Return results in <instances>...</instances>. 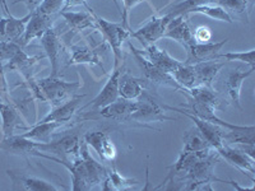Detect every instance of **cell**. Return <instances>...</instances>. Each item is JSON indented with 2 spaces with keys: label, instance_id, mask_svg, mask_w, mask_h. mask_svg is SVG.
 <instances>
[{
  "label": "cell",
  "instance_id": "3957f363",
  "mask_svg": "<svg viewBox=\"0 0 255 191\" xmlns=\"http://www.w3.org/2000/svg\"><path fill=\"white\" fill-rule=\"evenodd\" d=\"M86 8L93 14L97 27H99V31L104 36V40L108 41L109 45L113 49L114 58H115V68H118L123 61V42L130 36L131 29H128L127 27L123 26L122 22L115 23V22H109V20L99 17L97 14H95V12L88 5H86Z\"/></svg>",
  "mask_w": 255,
  "mask_h": 191
},
{
  "label": "cell",
  "instance_id": "277c9868",
  "mask_svg": "<svg viewBox=\"0 0 255 191\" xmlns=\"http://www.w3.org/2000/svg\"><path fill=\"white\" fill-rule=\"evenodd\" d=\"M45 102H49L52 107L61 104L67 98H72L81 88V82H65L59 77L49 76L47 78L37 81Z\"/></svg>",
  "mask_w": 255,
  "mask_h": 191
},
{
  "label": "cell",
  "instance_id": "e0dca14e",
  "mask_svg": "<svg viewBox=\"0 0 255 191\" xmlns=\"http://www.w3.org/2000/svg\"><path fill=\"white\" fill-rule=\"evenodd\" d=\"M52 23V17H49V15H45L42 13L37 12H32L31 18L27 22L26 29H24V33L22 36L19 41V45L22 47L27 46V45L31 42V41L38 38L40 40L42 36H44L45 32L51 27Z\"/></svg>",
  "mask_w": 255,
  "mask_h": 191
},
{
  "label": "cell",
  "instance_id": "5b68a950",
  "mask_svg": "<svg viewBox=\"0 0 255 191\" xmlns=\"http://www.w3.org/2000/svg\"><path fill=\"white\" fill-rule=\"evenodd\" d=\"M129 49H130L131 54H133L134 59H135L138 67L142 70L143 76L145 77V79H148V81L152 82V83L154 84H158V86H165V87L174 88V90L179 91V92H183L184 95H188V92L175 82V79L172 78L171 74H168V73H165L163 70L158 69V68H157L156 65H153V64L148 60L144 55H142L139 50L136 49V47H134L131 42H129Z\"/></svg>",
  "mask_w": 255,
  "mask_h": 191
},
{
  "label": "cell",
  "instance_id": "30bf717a",
  "mask_svg": "<svg viewBox=\"0 0 255 191\" xmlns=\"http://www.w3.org/2000/svg\"><path fill=\"white\" fill-rule=\"evenodd\" d=\"M1 4H3V8L6 13V17H0V36L5 38L6 41H13V42L19 44L20 38L24 33V29H26L27 22L32 15V12H29L28 14L22 18H15L9 13L5 0H1Z\"/></svg>",
  "mask_w": 255,
  "mask_h": 191
},
{
  "label": "cell",
  "instance_id": "bcb514c9",
  "mask_svg": "<svg viewBox=\"0 0 255 191\" xmlns=\"http://www.w3.org/2000/svg\"><path fill=\"white\" fill-rule=\"evenodd\" d=\"M114 1H115V0H114Z\"/></svg>",
  "mask_w": 255,
  "mask_h": 191
},
{
  "label": "cell",
  "instance_id": "f35d334b",
  "mask_svg": "<svg viewBox=\"0 0 255 191\" xmlns=\"http://www.w3.org/2000/svg\"><path fill=\"white\" fill-rule=\"evenodd\" d=\"M20 50H23V47L20 46L18 42L6 40L0 41V61H3L4 64H6L9 60H12Z\"/></svg>",
  "mask_w": 255,
  "mask_h": 191
},
{
  "label": "cell",
  "instance_id": "7402d4cb",
  "mask_svg": "<svg viewBox=\"0 0 255 191\" xmlns=\"http://www.w3.org/2000/svg\"><path fill=\"white\" fill-rule=\"evenodd\" d=\"M0 115H1V130L4 136H10L14 134L15 127H22V116L19 110L13 102H4L0 99Z\"/></svg>",
  "mask_w": 255,
  "mask_h": 191
},
{
  "label": "cell",
  "instance_id": "f1b7e54d",
  "mask_svg": "<svg viewBox=\"0 0 255 191\" xmlns=\"http://www.w3.org/2000/svg\"><path fill=\"white\" fill-rule=\"evenodd\" d=\"M60 15L64 18V20L67 22L68 26L74 31H82V29L93 28L99 29L97 23H96L95 17L92 13L86 12H68V10H63L60 12Z\"/></svg>",
  "mask_w": 255,
  "mask_h": 191
},
{
  "label": "cell",
  "instance_id": "9c48e42d",
  "mask_svg": "<svg viewBox=\"0 0 255 191\" xmlns=\"http://www.w3.org/2000/svg\"><path fill=\"white\" fill-rule=\"evenodd\" d=\"M170 19H171V17L168 14L163 15V17L153 15L144 26L134 32L131 31L130 36H133L136 40H139L143 44V47L148 46V45H154L156 41L163 37V33H165L166 27H167Z\"/></svg>",
  "mask_w": 255,
  "mask_h": 191
},
{
  "label": "cell",
  "instance_id": "f546056e",
  "mask_svg": "<svg viewBox=\"0 0 255 191\" xmlns=\"http://www.w3.org/2000/svg\"><path fill=\"white\" fill-rule=\"evenodd\" d=\"M77 64H90V65L96 64L104 69L97 52L88 45H73L70 47V60L68 65H77Z\"/></svg>",
  "mask_w": 255,
  "mask_h": 191
},
{
  "label": "cell",
  "instance_id": "ac0fdd59",
  "mask_svg": "<svg viewBox=\"0 0 255 191\" xmlns=\"http://www.w3.org/2000/svg\"><path fill=\"white\" fill-rule=\"evenodd\" d=\"M83 97L84 95L73 96L72 98L68 99L65 103H61L59 106L52 107V110L38 122H59L61 125L67 124L69 120H72L74 113L78 111L79 104H81Z\"/></svg>",
  "mask_w": 255,
  "mask_h": 191
},
{
  "label": "cell",
  "instance_id": "6da1fadb",
  "mask_svg": "<svg viewBox=\"0 0 255 191\" xmlns=\"http://www.w3.org/2000/svg\"><path fill=\"white\" fill-rule=\"evenodd\" d=\"M38 157L54 161L64 167H67L72 176V190L73 191H90L101 189L105 179L108 176L110 168L97 162L90 154L87 143L82 139L79 154L73 157L72 159H61L58 157L49 156L40 151Z\"/></svg>",
  "mask_w": 255,
  "mask_h": 191
},
{
  "label": "cell",
  "instance_id": "e575fe53",
  "mask_svg": "<svg viewBox=\"0 0 255 191\" xmlns=\"http://www.w3.org/2000/svg\"><path fill=\"white\" fill-rule=\"evenodd\" d=\"M190 13H199V14H204L207 17L212 18V19H217L222 20V22H227V23H232V17L230 15L229 12H226L222 6L220 5H212V4H207V5H200L197 6V8H193L189 12Z\"/></svg>",
  "mask_w": 255,
  "mask_h": 191
},
{
  "label": "cell",
  "instance_id": "cb8c5ba5",
  "mask_svg": "<svg viewBox=\"0 0 255 191\" xmlns=\"http://www.w3.org/2000/svg\"><path fill=\"white\" fill-rule=\"evenodd\" d=\"M225 67V63H217L216 60L202 61L193 65L195 72V82L197 86H207L212 87V83L215 82L216 77L220 70Z\"/></svg>",
  "mask_w": 255,
  "mask_h": 191
},
{
  "label": "cell",
  "instance_id": "52a82bcc",
  "mask_svg": "<svg viewBox=\"0 0 255 191\" xmlns=\"http://www.w3.org/2000/svg\"><path fill=\"white\" fill-rule=\"evenodd\" d=\"M81 136L78 134H69L58 138L55 140H50L49 143L35 142L36 148L44 153H51L54 157L61 159H72L79 154L81 148Z\"/></svg>",
  "mask_w": 255,
  "mask_h": 191
},
{
  "label": "cell",
  "instance_id": "d4e9b609",
  "mask_svg": "<svg viewBox=\"0 0 255 191\" xmlns=\"http://www.w3.org/2000/svg\"><path fill=\"white\" fill-rule=\"evenodd\" d=\"M8 176L12 179L14 185H19L20 188L27 191H59L61 188H58L54 184L41 180L33 176H23V175L14 174L12 171L6 172Z\"/></svg>",
  "mask_w": 255,
  "mask_h": 191
},
{
  "label": "cell",
  "instance_id": "ffe728a7",
  "mask_svg": "<svg viewBox=\"0 0 255 191\" xmlns=\"http://www.w3.org/2000/svg\"><path fill=\"white\" fill-rule=\"evenodd\" d=\"M139 51L142 55H144L158 69L163 70V72L168 73V74H172L176 70V68L179 67V60L172 58L165 50L158 49L156 45H148V46H144V49L139 50Z\"/></svg>",
  "mask_w": 255,
  "mask_h": 191
},
{
  "label": "cell",
  "instance_id": "4316f807",
  "mask_svg": "<svg viewBox=\"0 0 255 191\" xmlns=\"http://www.w3.org/2000/svg\"><path fill=\"white\" fill-rule=\"evenodd\" d=\"M144 92L142 81L138 78L131 77L129 73L120 74L119 77V97L124 99H133L139 98L142 93Z\"/></svg>",
  "mask_w": 255,
  "mask_h": 191
},
{
  "label": "cell",
  "instance_id": "d6986e66",
  "mask_svg": "<svg viewBox=\"0 0 255 191\" xmlns=\"http://www.w3.org/2000/svg\"><path fill=\"white\" fill-rule=\"evenodd\" d=\"M41 45L44 47V51L49 58L50 64H51V77H59V56H60V38H59L58 32L55 28L50 27L44 36L40 38Z\"/></svg>",
  "mask_w": 255,
  "mask_h": 191
},
{
  "label": "cell",
  "instance_id": "9a60e30c",
  "mask_svg": "<svg viewBox=\"0 0 255 191\" xmlns=\"http://www.w3.org/2000/svg\"><path fill=\"white\" fill-rule=\"evenodd\" d=\"M122 74V69L119 67L115 68L113 74L110 76L109 81L106 82L105 87L100 91V93L96 96L95 98L83 106L82 108L92 107V108H102L108 104L113 103L114 101L119 98V77Z\"/></svg>",
  "mask_w": 255,
  "mask_h": 191
},
{
  "label": "cell",
  "instance_id": "ba28073f",
  "mask_svg": "<svg viewBox=\"0 0 255 191\" xmlns=\"http://www.w3.org/2000/svg\"><path fill=\"white\" fill-rule=\"evenodd\" d=\"M163 108H167V110L171 111H177V112H181L183 115H185L186 117L191 120V121L194 122V126L197 127L199 133L204 136V139L209 143L213 149L218 151L221 148L223 147V133H225V127L220 126V125L212 124V122L206 121V120H202L197 116L191 115V113L186 112V111L181 110V108H176V107H170V106H163Z\"/></svg>",
  "mask_w": 255,
  "mask_h": 191
},
{
  "label": "cell",
  "instance_id": "8fae6325",
  "mask_svg": "<svg viewBox=\"0 0 255 191\" xmlns=\"http://www.w3.org/2000/svg\"><path fill=\"white\" fill-rule=\"evenodd\" d=\"M83 140L92 147L104 162H114L116 158V148L108 133L104 130H91L86 133Z\"/></svg>",
  "mask_w": 255,
  "mask_h": 191
},
{
  "label": "cell",
  "instance_id": "484cf974",
  "mask_svg": "<svg viewBox=\"0 0 255 191\" xmlns=\"http://www.w3.org/2000/svg\"><path fill=\"white\" fill-rule=\"evenodd\" d=\"M255 142V126H240L235 129H225L223 133V143L229 145L236 144H254Z\"/></svg>",
  "mask_w": 255,
  "mask_h": 191
},
{
  "label": "cell",
  "instance_id": "b9f144b4",
  "mask_svg": "<svg viewBox=\"0 0 255 191\" xmlns=\"http://www.w3.org/2000/svg\"><path fill=\"white\" fill-rule=\"evenodd\" d=\"M143 1H145V0H123V4H124V10H123V20L122 23L123 26L127 27L128 29H130V27H129V23H128V18H129V12H130L131 9L134 8V6H136L138 4L143 3Z\"/></svg>",
  "mask_w": 255,
  "mask_h": 191
},
{
  "label": "cell",
  "instance_id": "8992f818",
  "mask_svg": "<svg viewBox=\"0 0 255 191\" xmlns=\"http://www.w3.org/2000/svg\"><path fill=\"white\" fill-rule=\"evenodd\" d=\"M128 120L136 122H152V121H175V117L166 115L162 106H159L151 96L145 92L142 93L139 99L136 101V108Z\"/></svg>",
  "mask_w": 255,
  "mask_h": 191
},
{
  "label": "cell",
  "instance_id": "603a6c76",
  "mask_svg": "<svg viewBox=\"0 0 255 191\" xmlns=\"http://www.w3.org/2000/svg\"><path fill=\"white\" fill-rule=\"evenodd\" d=\"M136 101L133 102L130 99H124L122 97L114 101L113 103L100 108V115L106 119L116 120H128L129 116L135 111Z\"/></svg>",
  "mask_w": 255,
  "mask_h": 191
},
{
  "label": "cell",
  "instance_id": "ee69618b",
  "mask_svg": "<svg viewBox=\"0 0 255 191\" xmlns=\"http://www.w3.org/2000/svg\"><path fill=\"white\" fill-rule=\"evenodd\" d=\"M18 3H23L29 12H35L36 9H37V6L42 3V0H15V1H13V4Z\"/></svg>",
  "mask_w": 255,
  "mask_h": 191
},
{
  "label": "cell",
  "instance_id": "f6af8a7d",
  "mask_svg": "<svg viewBox=\"0 0 255 191\" xmlns=\"http://www.w3.org/2000/svg\"><path fill=\"white\" fill-rule=\"evenodd\" d=\"M81 4H83V5H87V4H86V0H65L63 10H68V9L73 8V6L81 5Z\"/></svg>",
  "mask_w": 255,
  "mask_h": 191
},
{
  "label": "cell",
  "instance_id": "8d00e7d4",
  "mask_svg": "<svg viewBox=\"0 0 255 191\" xmlns=\"http://www.w3.org/2000/svg\"><path fill=\"white\" fill-rule=\"evenodd\" d=\"M250 0H215L216 5L222 6L226 12H232L238 15H245L248 13Z\"/></svg>",
  "mask_w": 255,
  "mask_h": 191
},
{
  "label": "cell",
  "instance_id": "60d3db41",
  "mask_svg": "<svg viewBox=\"0 0 255 191\" xmlns=\"http://www.w3.org/2000/svg\"><path fill=\"white\" fill-rule=\"evenodd\" d=\"M0 99L4 102H12V98L9 96V87L5 79V69H4L3 61H0Z\"/></svg>",
  "mask_w": 255,
  "mask_h": 191
},
{
  "label": "cell",
  "instance_id": "836d02e7",
  "mask_svg": "<svg viewBox=\"0 0 255 191\" xmlns=\"http://www.w3.org/2000/svg\"><path fill=\"white\" fill-rule=\"evenodd\" d=\"M184 148L183 151L185 152H200L206 151L212 148L209 143L204 139V136L199 133L197 127H191L190 130L186 131L183 136Z\"/></svg>",
  "mask_w": 255,
  "mask_h": 191
},
{
  "label": "cell",
  "instance_id": "7bdbcfd3",
  "mask_svg": "<svg viewBox=\"0 0 255 191\" xmlns=\"http://www.w3.org/2000/svg\"><path fill=\"white\" fill-rule=\"evenodd\" d=\"M193 35H194V38L197 42L199 44H204V42H209L212 38V32L211 29L208 28L207 26H200L193 32Z\"/></svg>",
  "mask_w": 255,
  "mask_h": 191
},
{
  "label": "cell",
  "instance_id": "83f0119b",
  "mask_svg": "<svg viewBox=\"0 0 255 191\" xmlns=\"http://www.w3.org/2000/svg\"><path fill=\"white\" fill-rule=\"evenodd\" d=\"M61 124L59 122H35L32 124L31 129L26 133L20 134L24 138L33 140L37 143H49L52 139V135L58 130Z\"/></svg>",
  "mask_w": 255,
  "mask_h": 191
},
{
  "label": "cell",
  "instance_id": "74e56055",
  "mask_svg": "<svg viewBox=\"0 0 255 191\" xmlns=\"http://www.w3.org/2000/svg\"><path fill=\"white\" fill-rule=\"evenodd\" d=\"M217 59H226L229 61H241L250 68H255V50L252 49L249 51H240V52H226V54H218Z\"/></svg>",
  "mask_w": 255,
  "mask_h": 191
},
{
  "label": "cell",
  "instance_id": "d590c367",
  "mask_svg": "<svg viewBox=\"0 0 255 191\" xmlns=\"http://www.w3.org/2000/svg\"><path fill=\"white\" fill-rule=\"evenodd\" d=\"M213 3H215V0H184L181 3L176 4V5H174L172 8H170L167 14L171 18L176 17V15H185L186 17L193 8Z\"/></svg>",
  "mask_w": 255,
  "mask_h": 191
},
{
  "label": "cell",
  "instance_id": "2e32d148",
  "mask_svg": "<svg viewBox=\"0 0 255 191\" xmlns=\"http://www.w3.org/2000/svg\"><path fill=\"white\" fill-rule=\"evenodd\" d=\"M0 151L13 154V156L22 157H38V153H40L33 140L22 135H14V134L10 136H4L3 139L0 140Z\"/></svg>",
  "mask_w": 255,
  "mask_h": 191
},
{
  "label": "cell",
  "instance_id": "4dcf8cb0",
  "mask_svg": "<svg viewBox=\"0 0 255 191\" xmlns=\"http://www.w3.org/2000/svg\"><path fill=\"white\" fill-rule=\"evenodd\" d=\"M186 96H189L193 101L203 104V106H207V107L212 108V110L221 108L220 99H218L215 91L212 90V87H207V86H195L194 88H191V90L189 91Z\"/></svg>",
  "mask_w": 255,
  "mask_h": 191
},
{
  "label": "cell",
  "instance_id": "ab89813d",
  "mask_svg": "<svg viewBox=\"0 0 255 191\" xmlns=\"http://www.w3.org/2000/svg\"><path fill=\"white\" fill-rule=\"evenodd\" d=\"M64 3L65 0H42V3L37 6L36 10L49 17H54L63 10Z\"/></svg>",
  "mask_w": 255,
  "mask_h": 191
},
{
  "label": "cell",
  "instance_id": "44dd1931",
  "mask_svg": "<svg viewBox=\"0 0 255 191\" xmlns=\"http://www.w3.org/2000/svg\"><path fill=\"white\" fill-rule=\"evenodd\" d=\"M255 68H250L249 70H241L240 68L232 70L229 73L226 79V90L229 93L230 98H231L232 103L235 104L236 107H239L240 110H243V106H241L240 102V92H241V86H243V82L250 77L254 73Z\"/></svg>",
  "mask_w": 255,
  "mask_h": 191
},
{
  "label": "cell",
  "instance_id": "7c38bea8",
  "mask_svg": "<svg viewBox=\"0 0 255 191\" xmlns=\"http://www.w3.org/2000/svg\"><path fill=\"white\" fill-rule=\"evenodd\" d=\"M217 153L220 154V157H223L226 159L230 165H232L234 167L240 170L243 174H247L250 179L254 180L250 175L255 174V158L250 157L249 154L239 149L235 145L229 144H223V147L218 149Z\"/></svg>",
  "mask_w": 255,
  "mask_h": 191
},
{
  "label": "cell",
  "instance_id": "4fadbf2b",
  "mask_svg": "<svg viewBox=\"0 0 255 191\" xmlns=\"http://www.w3.org/2000/svg\"><path fill=\"white\" fill-rule=\"evenodd\" d=\"M227 41L229 40H222L220 42H204V44L195 42L194 45H191L186 49L188 56H186L184 64L194 65V64L202 63V61L217 60V55Z\"/></svg>",
  "mask_w": 255,
  "mask_h": 191
},
{
  "label": "cell",
  "instance_id": "5bb4252c",
  "mask_svg": "<svg viewBox=\"0 0 255 191\" xmlns=\"http://www.w3.org/2000/svg\"><path fill=\"white\" fill-rule=\"evenodd\" d=\"M162 38H171L183 45L185 49L197 42L188 22L185 20V15H176V17L171 18L166 27Z\"/></svg>",
  "mask_w": 255,
  "mask_h": 191
},
{
  "label": "cell",
  "instance_id": "1f68e13d",
  "mask_svg": "<svg viewBox=\"0 0 255 191\" xmlns=\"http://www.w3.org/2000/svg\"><path fill=\"white\" fill-rule=\"evenodd\" d=\"M136 180L127 179V177L122 176L119 172L116 171L115 168L110 170L105 179L104 184H102V191H123L128 190V189L134 188L136 185Z\"/></svg>",
  "mask_w": 255,
  "mask_h": 191
},
{
  "label": "cell",
  "instance_id": "d6a6232c",
  "mask_svg": "<svg viewBox=\"0 0 255 191\" xmlns=\"http://www.w3.org/2000/svg\"><path fill=\"white\" fill-rule=\"evenodd\" d=\"M172 78L175 79L179 86L184 88L186 92L194 88L197 86V82H195V72L193 65H188V64H184L180 61L179 67L176 68L174 73L171 74Z\"/></svg>",
  "mask_w": 255,
  "mask_h": 191
},
{
  "label": "cell",
  "instance_id": "7a4b0ae2",
  "mask_svg": "<svg viewBox=\"0 0 255 191\" xmlns=\"http://www.w3.org/2000/svg\"><path fill=\"white\" fill-rule=\"evenodd\" d=\"M220 161V154L216 149L200 158L189 168L184 175H181V181L186 184L185 190H212L211 185L213 181H220L215 177L216 163Z\"/></svg>",
  "mask_w": 255,
  "mask_h": 191
}]
</instances>
